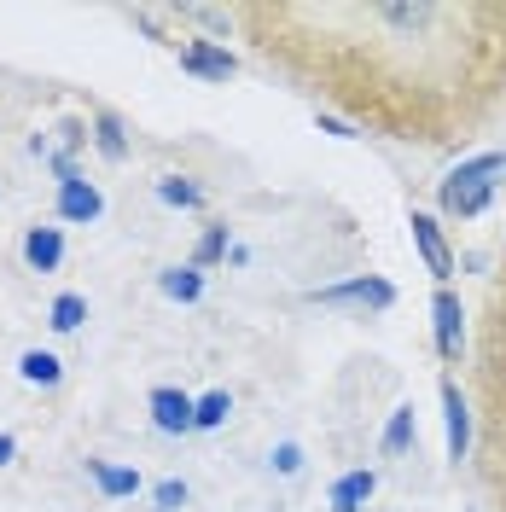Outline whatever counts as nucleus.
Listing matches in <instances>:
<instances>
[{
    "mask_svg": "<svg viewBox=\"0 0 506 512\" xmlns=\"http://www.w3.org/2000/svg\"><path fill=\"white\" fill-rule=\"evenodd\" d=\"M495 175H506V152L466 158L443 187H437V204H443L448 216H477V210H489V198H495Z\"/></svg>",
    "mask_w": 506,
    "mask_h": 512,
    "instance_id": "f257e3e1",
    "label": "nucleus"
},
{
    "mask_svg": "<svg viewBox=\"0 0 506 512\" xmlns=\"http://www.w3.org/2000/svg\"><path fill=\"white\" fill-rule=\"evenodd\" d=\"M82 146H88V123H76V117H64V123L35 134V158L47 163V169H59V181L76 175V152H82Z\"/></svg>",
    "mask_w": 506,
    "mask_h": 512,
    "instance_id": "f03ea898",
    "label": "nucleus"
},
{
    "mask_svg": "<svg viewBox=\"0 0 506 512\" xmlns=\"http://www.w3.org/2000/svg\"><path fill=\"white\" fill-rule=\"evenodd\" d=\"M309 303H326V309H390V303H396V286L361 274V280H344V286L309 291Z\"/></svg>",
    "mask_w": 506,
    "mask_h": 512,
    "instance_id": "7ed1b4c3",
    "label": "nucleus"
},
{
    "mask_svg": "<svg viewBox=\"0 0 506 512\" xmlns=\"http://www.w3.org/2000/svg\"><path fill=\"white\" fill-rule=\"evenodd\" d=\"M152 425H158L163 437H187V431H198V396L175 390V384H158V390H152Z\"/></svg>",
    "mask_w": 506,
    "mask_h": 512,
    "instance_id": "20e7f679",
    "label": "nucleus"
},
{
    "mask_svg": "<svg viewBox=\"0 0 506 512\" xmlns=\"http://www.w3.org/2000/svg\"><path fill=\"white\" fill-rule=\"evenodd\" d=\"M408 227H413V245H419V256H425V268H431V280H437V286H448V274H454V251H448V239H443V227H437V216L413 210Z\"/></svg>",
    "mask_w": 506,
    "mask_h": 512,
    "instance_id": "39448f33",
    "label": "nucleus"
},
{
    "mask_svg": "<svg viewBox=\"0 0 506 512\" xmlns=\"http://www.w3.org/2000/svg\"><path fill=\"white\" fill-rule=\"evenodd\" d=\"M431 320H437V355L443 361H460V344H466V309L448 286H437L431 297Z\"/></svg>",
    "mask_w": 506,
    "mask_h": 512,
    "instance_id": "423d86ee",
    "label": "nucleus"
},
{
    "mask_svg": "<svg viewBox=\"0 0 506 512\" xmlns=\"http://www.w3.org/2000/svg\"><path fill=\"white\" fill-rule=\"evenodd\" d=\"M99 216H105V192L94 181H82V169L64 175L59 181V222H99Z\"/></svg>",
    "mask_w": 506,
    "mask_h": 512,
    "instance_id": "0eeeda50",
    "label": "nucleus"
},
{
    "mask_svg": "<svg viewBox=\"0 0 506 512\" xmlns=\"http://www.w3.org/2000/svg\"><path fill=\"white\" fill-rule=\"evenodd\" d=\"M181 70L204 76V82H233V76H239V59L227 53L222 41H187V47H181Z\"/></svg>",
    "mask_w": 506,
    "mask_h": 512,
    "instance_id": "6e6552de",
    "label": "nucleus"
},
{
    "mask_svg": "<svg viewBox=\"0 0 506 512\" xmlns=\"http://www.w3.org/2000/svg\"><path fill=\"white\" fill-rule=\"evenodd\" d=\"M443 425H448V460H466V448H472V408H466V396H460L454 379H443Z\"/></svg>",
    "mask_w": 506,
    "mask_h": 512,
    "instance_id": "1a4fd4ad",
    "label": "nucleus"
},
{
    "mask_svg": "<svg viewBox=\"0 0 506 512\" xmlns=\"http://www.w3.org/2000/svg\"><path fill=\"white\" fill-rule=\"evenodd\" d=\"M24 262H30L35 274H53L64 262V233L59 227H30L24 233Z\"/></svg>",
    "mask_w": 506,
    "mask_h": 512,
    "instance_id": "9d476101",
    "label": "nucleus"
},
{
    "mask_svg": "<svg viewBox=\"0 0 506 512\" xmlns=\"http://www.w3.org/2000/svg\"><path fill=\"white\" fill-rule=\"evenodd\" d=\"M88 140L99 146V158H105V163H123L128 158V128H123V117H117V111H94Z\"/></svg>",
    "mask_w": 506,
    "mask_h": 512,
    "instance_id": "9b49d317",
    "label": "nucleus"
},
{
    "mask_svg": "<svg viewBox=\"0 0 506 512\" xmlns=\"http://www.w3.org/2000/svg\"><path fill=\"white\" fill-rule=\"evenodd\" d=\"M88 478L99 483L105 501H123V495H140V472L134 466H111V460H88Z\"/></svg>",
    "mask_w": 506,
    "mask_h": 512,
    "instance_id": "f8f14e48",
    "label": "nucleus"
},
{
    "mask_svg": "<svg viewBox=\"0 0 506 512\" xmlns=\"http://www.w3.org/2000/svg\"><path fill=\"white\" fill-rule=\"evenodd\" d=\"M373 489H379V472H344L332 483V512H361L373 501Z\"/></svg>",
    "mask_w": 506,
    "mask_h": 512,
    "instance_id": "ddd939ff",
    "label": "nucleus"
},
{
    "mask_svg": "<svg viewBox=\"0 0 506 512\" xmlns=\"http://www.w3.org/2000/svg\"><path fill=\"white\" fill-rule=\"evenodd\" d=\"M158 286H163V297H175V303H198L204 297V268H163L158 274Z\"/></svg>",
    "mask_w": 506,
    "mask_h": 512,
    "instance_id": "4468645a",
    "label": "nucleus"
},
{
    "mask_svg": "<svg viewBox=\"0 0 506 512\" xmlns=\"http://www.w3.org/2000/svg\"><path fill=\"white\" fill-rule=\"evenodd\" d=\"M18 373H24V384H41V390H53L64 379V367L53 350H24L18 355Z\"/></svg>",
    "mask_w": 506,
    "mask_h": 512,
    "instance_id": "2eb2a0df",
    "label": "nucleus"
},
{
    "mask_svg": "<svg viewBox=\"0 0 506 512\" xmlns=\"http://www.w3.org/2000/svg\"><path fill=\"white\" fill-rule=\"evenodd\" d=\"M158 198L163 204H175V210H204V187H198L192 175H163Z\"/></svg>",
    "mask_w": 506,
    "mask_h": 512,
    "instance_id": "dca6fc26",
    "label": "nucleus"
},
{
    "mask_svg": "<svg viewBox=\"0 0 506 512\" xmlns=\"http://www.w3.org/2000/svg\"><path fill=\"white\" fill-rule=\"evenodd\" d=\"M413 437H419V425H413V408L402 402V408L390 414V425H384V443H379V448L396 460V454H408V448H413Z\"/></svg>",
    "mask_w": 506,
    "mask_h": 512,
    "instance_id": "f3484780",
    "label": "nucleus"
},
{
    "mask_svg": "<svg viewBox=\"0 0 506 512\" xmlns=\"http://www.w3.org/2000/svg\"><path fill=\"white\" fill-rule=\"evenodd\" d=\"M53 332H76V326H82V320H88V297H76V291H59V297H53Z\"/></svg>",
    "mask_w": 506,
    "mask_h": 512,
    "instance_id": "a211bd4d",
    "label": "nucleus"
},
{
    "mask_svg": "<svg viewBox=\"0 0 506 512\" xmlns=\"http://www.w3.org/2000/svg\"><path fill=\"white\" fill-rule=\"evenodd\" d=\"M227 414H233V396L227 390H204L198 396V431H222Z\"/></svg>",
    "mask_w": 506,
    "mask_h": 512,
    "instance_id": "6ab92c4d",
    "label": "nucleus"
},
{
    "mask_svg": "<svg viewBox=\"0 0 506 512\" xmlns=\"http://www.w3.org/2000/svg\"><path fill=\"white\" fill-rule=\"evenodd\" d=\"M227 251H233V245H227V227H210V233L198 239V251H192V268H210V262H222Z\"/></svg>",
    "mask_w": 506,
    "mask_h": 512,
    "instance_id": "aec40b11",
    "label": "nucleus"
},
{
    "mask_svg": "<svg viewBox=\"0 0 506 512\" xmlns=\"http://www.w3.org/2000/svg\"><path fill=\"white\" fill-rule=\"evenodd\" d=\"M152 501H158V512H181V507H187V483H181V478H163L158 489H152Z\"/></svg>",
    "mask_w": 506,
    "mask_h": 512,
    "instance_id": "412c9836",
    "label": "nucleus"
},
{
    "mask_svg": "<svg viewBox=\"0 0 506 512\" xmlns=\"http://www.w3.org/2000/svg\"><path fill=\"white\" fill-rule=\"evenodd\" d=\"M274 472H285V478H291V472H303V448L280 443V448H274Z\"/></svg>",
    "mask_w": 506,
    "mask_h": 512,
    "instance_id": "4be33fe9",
    "label": "nucleus"
},
{
    "mask_svg": "<svg viewBox=\"0 0 506 512\" xmlns=\"http://www.w3.org/2000/svg\"><path fill=\"white\" fill-rule=\"evenodd\" d=\"M320 128H326V134H338V140H355V128L338 123V117H320Z\"/></svg>",
    "mask_w": 506,
    "mask_h": 512,
    "instance_id": "5701e85b",
    "label": "nucleus"
},
{
    "mask_svg": "<svg viewBox=\"0 0 506 512\" xmlns=\"http://www.w3.org/2000/svg\"><path fill=\"white\" fill-rule=\"evenodd\" d=\"M12 454H18V443H12V437H6V431H0V466H6V460H12Z\"/></svg>",
    "mask_w": 506,
    "mask_h": 512,
    "instance_id": "b1692460",
    "label": "nucleus"
}]
</instances>
